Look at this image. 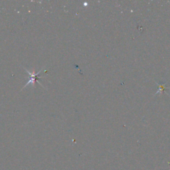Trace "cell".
<instances>
[{
	"instance_id": "cell-1",
	"label": "cell",
	"mask_w": 170,
	"mask_h": 170,
	"mask_svg": "<svg viewBox=\"0 0 170 170\" xmlns=\"http://www.w3.org/2000/svg\"><path fill=\"white\" fill-rule=\"evenodd\" d=\"M25 69L27 72L28 74H29V81H28V83L24 86V88H25L27 86H29V84H32L33 86H34V84H35V82H38L39 84H40V85H41V86H42V84L40 83V81H39L41 78L44 77V76H39V74H40V73L42 70V69H41L40 70V71H39L37 73H35V72L31 73L27 69Z\"/></svg>"
},
{
	"instance_id": "cell-2",
	"label": "cell",
	"mask_w": 170,
	"mask_h": 170,
	"mask_svg": "<svg viewBox=\"0 0 170 170\" xmlns=\"http://www.w3.org/2000/svg\"><path fill=\"white\" fill-rule=\"evenodd\" d=\"M158 91L155 93V95H156L158 94V93H161V92H165V90L166 89H169V87H166L165 86V84H158Z\"/></svg>"
}]
</instances>
